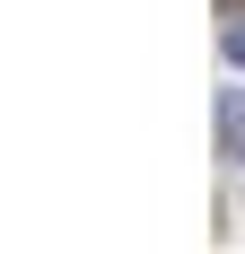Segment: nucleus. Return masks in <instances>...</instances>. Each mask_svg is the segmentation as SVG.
Returning a JSON list of instances; mask_svg holds the SVG:
<instances>
[{
	"mask_svg": "<svg viewBox=\"0 0 245 254\" xmlns=\"http://www.w3.org/2000/svg\"><path fill=\"white\" fill-rule=\"evenodd\" d=\"M219 140H228V158L245 149V97L237 88H219Z\"/></svg>",
	"mask_w": 245,
	"mask_h": 254,
	"instance_id": "nucleus-1",
	"label": "nucleus"
},
{
	"mask_svg": "<svg viewBox=\"0 0 245 254\" xmlns=\"http://www.w3.org/2000/svg\"><path fill=\"white\" fill-rule=\"evenodd\" d=\"M228 70H245V18L228 26Z\"/></svg>",
	"mask_w": 245,
	"mask_h": 254,
	"instance_id": "nucleus-2",
	"label": "nucleus"
}]
</instances>
